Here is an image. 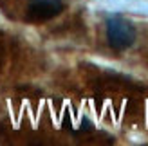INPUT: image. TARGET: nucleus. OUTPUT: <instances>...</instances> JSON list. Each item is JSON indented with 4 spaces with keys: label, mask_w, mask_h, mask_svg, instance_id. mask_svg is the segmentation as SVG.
<instances>
[{
    "label": "nucleus",
    "mask_w": 148,
    "mask_h": 146,
    "mask_svg": "<svg viewBox=\"0 0 148 146\" xmlns=\"http://www.w3.org/2000/svg\"><path fill=\"white\" fill-rule=\"evenodd\" d=\"M107 40L108 45L116 50H125L134 45L136 42V27L132 22L121 16H112L107 22Z\"/></svg>",
    "instance_id": "f257e3e1"
},
{
    "label": "nucleus",
    "mask_w": 148,
    "mask_h": 146,
    "mask_svg": "<svg viewBox=\"0 0 148 146\" xmlns=\"http://www.w3.org/2000/svg\"><path fill=\"white\" fill-rule=\"evenodd\" d=\"M63 9V0H29L27 16L33 22H45L60 14Z\"/></svg>",
    "instance_id": "f03ea898"
}]
</instances>
